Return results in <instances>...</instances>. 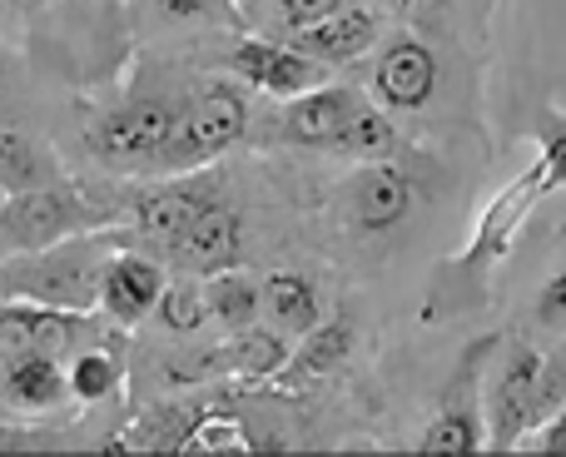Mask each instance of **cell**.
<instances>
[{"instance_id": "24", "label": "cell", "mask_w": 566, "mask_h": 457, "mask_svg": "<svg viewBox=\"0 0 566 457\" xmlns=\"http://www.w3.org/2000/svg\"><path fill=\"white\" fill-rule=\"evenodd\" d=\"M398 129H392L388 110L373 105V100H363L358 110H353V120L343 125V135L333 139L328 155L333 159H348V165H363V159H392L398 155Z\"/></svg>"}, {"instance_id": "17", "label": "cell", "mask_w": 566, "mask_h": 457, "mask_svg": "<svg viewBox=\"0 0 566 457\" xmlns=\"http://www.w3.org/2000/svg\"><path fill=\"white\" fill-rule=\"evenodd\" d=\"M209 185L205 179H185V175H169L159 179L155 189H145V195H135V205H129V219H135V233L149 243H175L179 229L189 225V219L199 215V209L209 205Z\"/></svg>"}, {"instance_id": "18", "label": "cell", "mask_w": 566, "mask_h": 457, "mask_svg": "<svg viewBox=\"0 0 566 457\" xmlns=\"http://www.w3.org/2000/svg\"><path fill=\"white\" fill-rule=\"evenodd\" d=\"M65 165L60 155L35 139L30 129H0V189L6 195H25V189H45V185H65Z\"/></svg>"}, {"instance_id": "16", "label": "cell", "mask_w": 566, "mask_h": 457, "mask_svg": "<svg viewBox=\"0 0 566 457\" xmlns=\"http://www.w3.org/2000/svg\"><path fill=\"white\" fill-rule=\"evenodd\" d=\"M239 243H244V219H239V209L224 205V199H209V205L179 229L169 253H175L179 273L209 279V273H219V269H234Z\"/></svg>"}, {"instance_id": "33", "label": "cell", "mask_w": 566, "mask_h": 457, "mask_svg": "<svg viewBox=\"0 0 566 457\" xmlns=\"http://www.w3.org/2000/svg\"><path fill=\"white\" fill-rule=\"evenodd\" d=\"M0 205H6V189H0Z\"/></svg>"}, {"instance_id": "1", "label": "cell", "mask_w": 566, "mask_h": 457, "mask_svg": "<svg viewBox=\"0 0 566 457\" xmlns=\"http://www.w3.org/2000/svg\"><path fill=\"white\" fill-rule=\"evenodd\" d=\"M129 239H135L129 229L105 225L35 253H10V259H0V299L45 303V309L65 313H95L99 273L119 249H129Z\"/></svg>"}, {"instance_id": "25", "label": "cell", "mask_w": 566, "mask_h": 457, "mask_svg": "<svg viewBox=\"0 0 566 457\" xmlns=\"http://www.w3.org/2000/svg\"><path fill=\"white\" fill-rule=\"evenodd\" d=\"M155 323L175 339H195L209 329V303H205V279L185 273V279H169L165 293L155 303Z\"/></svg>"}, {"instance_id": "7", "label": "cell", "mask_w": 566, "mask_h": 457, "mask_svg": "<svg viewBox=\"0 0 566 457\" xmlns=\"http://www.w3.org/2000/svg\"><path fill=\"white\" fill-rule=\"evenodd\" d=\"M418 209V179L398 159H363L338 185V215L358 239H382Z\"/></svg>"}, {"instance_id": "4", "label": "cell", "mask_w": 566, "mask_h": 457, "mask_svg": "<svg viewBox=\"0 0 566 457\" xmlns=\"http://www.w3.org/2000/svg\"><path fill=\"white\" fill-rule=\"evenodd\" d=\"M185 105H189V95H175V90H165V95L159 90H139V95L119 100L90 129V155L105 169H119V175H149L159 149L175 135Z\"/></svg>"}, {"instance_id": "22", "label": "cell", "mask_w": 566, "mask_h": 457, "mask_svg": "<svg viewBox=\"0 0 566 457\" xmlns=\"http://www.w3.org/2000/svg\"><path fill=\"white\" fill-rule=\"evenodd\" d=\"M353 353V323L343 319H323L313 333H303L298 349L289 353V363H283L279 383H293V378H323V373H333L343 359Z\"/></svg>"}, {"instance_id": "8", "label": "cell", "mask_w": 566, "mask_h": 457, "mask_svg": "<svg viewBox=\"0 0 566 457\" xmlns=\"http://www.w3.org/2000/svg\"><path fill=\"white\" fill-rule=\"evenodd\" d=\"M537 383H542V349L512 343L507 359L492 368L482 393V423H488V453H512L537 428Z\"/></svg>"}, {"instance_id": "30", "label": "cell", "mask_w": 566, "mask_h": 457, "mask_svg": "<svg viewBox=\"0 0 566 457\" xmlns=\"http://www.w3.org/2000/svg\"><path fill=\"white\" fill-rule=\"evenodd\" d=\"M373 6H382L388 15H418V10L438 6V0H373Z\"/></svg>"}, {"instance_id": "10", "label": "cell", "mask_w": 566, "mask_h": 457, "mask_svg": "<svg viewBox=\"0 0 566 457\" xmlns=\"http://www.w3.org/2000/svg\"><path fill=\"white\" fill-rule=\"evenodd\" d=\"M497 349V339L472 343L458 359V373L448 378L438 398V413L422 428L418 453H488V423H482V363Z\"/></svg>"}, {"instance_id": "23", "label": "cell", "mask_w": 566, "mask_h": 457, "mask_svg": "<svg viewBox=\"0 0 566 457\" xmlns=\"http://www.w3.org/2000/svg\"><path fill=\"white\" fill-rule=\"evenodd\" d=\"M205 413L209 408H195V403H155L149 413H139L135 428L119 433V448H129V453H179Z\"/></svg>"}, {"instance_id": "9", "label": "cell", "mask_w": 566, "mask_h": 457, "mask_svg": "<svg viewBox=\"0 0 566 457\" xmlns=\"http://www.w3.org/2000/svg\"><path fill=\"white\" fill-rule=\"evenodd\" d=\"M224 70L239 80V85L259 90V95L269 100H298L308 95V90L328 85L333 70L323 65V60L303 55L298 45H289L283 35H244L234 40V45L224 50Z\"/></svg>"}, {"instance_id": "26", "label": "cell", "mask_w": 566, "mask_h": 457, "mask_svg": "<svg viewBox=\"0 0 566 457\" xmlns=\"http://www.w3.org/2000/svg\"><path fill=\"white\" fill-rule=\"evenodd\" d=\"M229 20V0H145L149 30H209Z\"/></svg>"}, {"instance_id": "21", "label": "cell", "mask_w": 566, "mask_h": 457, "mask_svg": "<svg viewBox=\"0 0 566 457\" xmlns=\"http://www.w3.org/2000/svg\"><path fill=\"white\" fill-rule=\"evenodd\" d=\"M65 373H70V393H75L80 408H95V403H115L125 393V359L105 343H80L75 353L65 359Z\"/></svg>"}, {"instance_id": "14", "label": "cell", "mask_w": 566, "mask_h": 457, "mask_svg": "<svg viewBox=\"0 0 566 457\" xmlns=\"http://www.w3.org/2000/svg\"><path fill=\"white\" fill-rule=\"evenodd\" d=\"M0 403L10 408V418H55L60 408L75 403L70 393L65 359L55 353H20V359L0 363Z\"/></svg>"}, {"instance_id": "31", "label": "cell", "mask_w": 566, "mask_h": 457, "mask_svg": "<svg viewBox=\"0 0 566 457\" xmlns=\"http://www.w3.org/2000/svg\"><path fill=\"white\" fill-rule=\"evenodd\" d=\"M0 423H10V408H6V403H0Z\"/></svg>"}, {"instance_id": "5", "label": "cell", "mask_w": 566, "mask_h": 457, "mask_svg": "<svg viewBox=\"0 0 566 457\" xmlns=\"http://www.w3.org/2000/svg\"><path fill=\"white\" fill-rule=\"evenodd\" d=\"M537 139H542L537 165H532L522 179H512V185L488 205V215H482L478 233H472L468 253H462L468 263L507 253L512 233H517V225L532 215V205H537V199H547V195H557V189H566V115H557V110H542Z\"/></svg>"}, {"instance_id": "28", "label": "cell", "mask_w": 566, "mask_h": 457, "mask_svg": "<svg viewBox=\"0 0 566 457\" xmlns=\"http://www.w3.org/2000/svg\"><path fill=\"white\" fill-rule=\"evenodd\" d=\"M532 329L542 333H566V263L542 279L537 299H532Z\"/></svg>"}, {"instance_id": "20", "label": "cell", "mask_w": 566, "mask_h": 457, "mask_svg": "<svg viewBox=\"0 0 566 457\" xmlns=\"http://www.w3.org/2000/svg\"><path fill=\"white\" fill-rule=\"evenodd\" d=\"M205 303H209V323L219 333H239L264 319V279H254L239 263L234 269H219L205 279Z\"/></svg>"}, {"instance_id": "19", "label": "cell", "mask_w": 566, "mask_h": 457, "mask_svg": "<svg viewBox=\"0 0 566 457\" xmlns=\"http://www.w3.org/2000/svg\"><path fill=\"white\" fill-rule=\"evenodd\" d=\"M264 323H274L279 333H289L293 343L303 333H313L323 323V293L308 273L279 269L264 279Z\"/></svg>"}, {"instance_id": "32", "label": "cell", "mask_w": 566, "mask_h": 457, "mask_svg": "<svg viewBox=\"0 0 566 457\" xmlns=\"http://www.w3.org/2000/svg\"><path fill=\"white\" fill-rule=\"evenodd\" d=\"M115 6H135V0H115Z\"/></svg>"}, {"instance_id": "11", "label": "cell", "mask_w": 566, "mask_h": 457, "mask_svg": "<svg viewBox=\"0 0 566 457\" xmlns=\"http://www.w3.org/2000/svg\"><path fill=\"white\" fill-rule=\"evenodd\" d=\"M388 35V10L373 6V0H358V6H343L333 10V15L313 20V25L293 30V35H283L289 45H298L303 55L323 60L328 70H343L353 65V60L373 55V45Z\"/></svg>"}, {"instance_id": "2", "label": "cell", "mask_w": 566, "mask_h": 457, "mask_svg": "<svg viewBox=\"0 0 566 457\" xmlns=\"http://www.w3.org/2000/svg\"><path fill=\"white\" fill-rule=\"evenodd\" d=\"M249 120H254V110H249V85H239V80H214V85H205L199 95H189L185 115H179L169 145L159 149L149 179L199 175L205 165L224 159L229 149L244 139Z\"/></svg>"}, {"instance_id": "13", "label": "cell", "mask_w": 566, "mask_h": 457, "mask_svg": "<svg viewBox=\"0 0 566 457\" xmlns=\"http://www.w3.org/2000/svg\"><path fill=\"white\" fill-rule=\"evenodd\" d=\"M90 313H65L45 309V303H20L0 299V363L20 359V353H55L70 359L80 349V329Z\"/></svg>"}, {"instance_id": "12", "label": "cell", "mask_w": 566, "mask_h": 457, "mask_svg": "<svg viewBox=\"0 0 566 457\" xmlns=\"http://www.w3.org/2000/svg\"><path fill=\"white\" fill-rule=\"evenodd\" d=\"M165 283H169V273L159 259H149V253H139V249H119L115 259L105 263V273H99L95 313L109 319L115 329H135V323L155 319V303H159V293H165Z\"/></svg>"}, {"instance_id": "27", "label": "cell", "mask_w": 566, "mask_h": 457, "mask_svg": "<svg viewBox=\"0 0 566 457\" xmlns=\"http://www.w3.org/2000/svg\"><path fill=\"white\" fill-rule=\"evenodd\" d=\"M259 6H264V20H259L264 35H293V30L313 25L343 6H358V0H259Z\"/></svg>"}, {"instance_id": "15", "label": "cell", "mask_w": 566, "mask_h": 457, "mask_svg": "<svg viewBox=\"0 0 566 457\" xmlns=\"http://www.w3.org/2000/svg\"><path fill=\"white\" fill-rule=\"evenodd\" d=\"M363 90H353V85H318V90H308V95H298V100H283V115L274 120V129H279V139L283 145H298V149H318V155H328L333 149V139L343 135V125L353 120V110L363 105Z\"/></svg>"}, {"instance_id": "3", "label": "cell", "mask_w": 566, "mask_h": 457, "mask_svg": "<svg viewBox=\"0 0 566 457\" xmlns=\"http://www.w3.org/2000/svg\"><path fill=\"white\" fill-rule=\"evenodd\" d=\"M105 225H119V215L99 199H90L85 189H75L70 179L65 185L25 189V195H6V205H0V259L50 249L60 239H75V233Z\"/></svg>"}, {"instance_id": "29", "label": "cell", "mask_w": 566, "mask_h": 457, "mask_svg": "<svg viewBox=\"0 0 566 457\" xmlns=\"http://www.w3.org/2000/svg\"><path fill=\"white\" fill-rule=\"evenodd\" d=\"M517 453H566V403L517 443Z\"/></svg>"}, {"instance_id": "6", "label": "cell", "mask_w": 566, "mask_h": 457, "mask_svg": "<svg viewBox=\"0 0 566 457\" xmlns=\"http://www.w3.org/2000/svg\"><path fill=\"white\" fill-rule=\"evenodd\" d=\"M438 50L412 30H398V35H382L368 55V100L388 115H418L438 100Z\"/></svg>"}]
</instances>
